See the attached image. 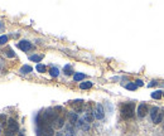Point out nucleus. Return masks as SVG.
<instances>
[{"mask_svg": "<svg viewBox=\"0 0 164 136\" xmlns=\"http://www.w3.org/2000/svg\"><path fill=\"white\" fill-rule=\"evenodd\" d=\"M93 117H95L93 112H91V111H86V112H85V120H86L87 122H92Z\"/></svg>", "mask_w": 164, "mask_h": 136, "instance_id": "12", "label": "nucleus"}, {"mask_svg": "<svg viewBox=\"0 0 164 136\" xmlns=\"http://www.w3.org/2000/svg\"><path fill=\"white\" fill-rule=\"evenodd\" d=\"M49 74H51L52 77H58V74H60V69L57 67H52L49 69Z\"/></svg>", "mask_w": 164, "mask_h": 136, "instance_id": "16", "label": "nucleus"}, {"mask_svg": "<svg viewBox=\"0 0 164 136\" xmlns=\"http://www.w3.org/2000/svg\"><path fill=\"white\" fill-rule=\"evenodd\" d=\"M77 126H78V127H81V129H82V130H85V131H87V130L90 129L89 122H87V121L85 120V118H81V120H78Z\"/></svg>", "mask_w": 164, "mask_h": 136, "instance_id": "9", "label": "nucleus"}, {"mask_svg": "<svg viewBox=\"0 0 164 136\" xmlns=\"http://www.w3.org/2000/svg\"><path fill=\"white\" fill-rule=\"evenodd\" d=\"M5 121H7V117H5L4 115H0V125L4 126L5 125Z\"/></svg>", "mask_w": 164, "mask_h": 136, "instance_id": "23", "label": "nucleus"}, {"mask_svg": "<svg viewBox=\"0 0 164 136\" xmlns=\"http://www.w3.org/2000/svg\"><path fill=\"white\" fill-rule=\"evenodd\" d=\"M73 78H75L76 82H80V81L85 79V74L83 73H76L75 76H73Z\"/></svg>", "mask_w": 164, "mask_h": 136, "instance_id": "19", "label": "nucleus"}, {"mask_svg": "<svg viewBox=\"0 0 164 136\" xmlns=\"http://www.w3.org/2000/svg\"><path fill=\"white\" fill-rule=\"evenodd\" d=\"M63 125H64V118L63 117H57L53 121V126L56 127V129H61Z\"/></svg>", "mask_w": 164, "mask_h": 136, "instance_id": "10", "label": "nucleus"}, {"mask_svg": "<svg viewBox=\"0 0 164 136\" xmlns=\"http://www.w3.org/2000/svg\"><path fill=\"white\" fill-rule=\"evenodd\" d=\"M18 129H19L18 122H17L14 118H9V120H8V135H10V134H13V132L18 131Z\"/></svg>", "mask_w": 164, "mask_h": 136, "instance_id": "3", "label": "nucleus"}, {"mask_svg": "<svg viewBox=\"0 0 164 136\" xmlns=\"http://www.w3.org/2000/svg\"><path fill=\"white\" fill-rule=\"evenodd\" d=\"M72 67L71 66H66V67H64V74H66V76H69V74H72Z\"/></svg>", "mask_w": 164, "mask_h": 136, "instance_id": "20", "label": "nucleus"}, {"mask_svg": "<svg viewBox=\"0 0 164 136\" xmlns=\"http://www.w3.org/2000/svg\"><path fill=\"white\" fill-rule=\"evenodd\" d=\"M155 85H157V81H153L151 83H149V85H148V87H153V86H155Z\"/></svg>", "mask_w": 164, "mask_h": 136, "instance_id": "26", "label": "nucleus"}, {"mask_svg": "<svg viewBox=\"0 0 164 136\" xmlns=\"http://www.w3.org/2000/svg\"><path fill=\"white\" fill-rule=\"evenodd\" d=\"M0 29H1V23H0Z\"/></svg>", "mask_w": 164, "mask_h": 136, "instance_id": "28", "label": "nucleus"}, {"mask_svg": "<svg viewBox=\"0 0 164 136\" xmlns=\"http://www.w3.org/2000/svg\"><path fill=\"white\" fill-rule=\"evenodd\" d=\"M64 136H76V132H75V129H73V126L69 124V125H67L66 127V132H64Z\"/></svg>", "mask_w": 164, "mask_h": 136, "instance_id": "11", "label": "nucleus"}, {"mask_svg": "<svg viewBox=\"0 0 164 136\" xmlns=\"http://www.w3.org/2000/svg\"><path fill=\"white\" fill-rule=\"evenodd\" d=\"M7 56L9 57V58H13V57L15 56V54L13 53V51H11V49H8V53H7Z\"/></svg>", "mask_w": 164, "mask_h": 136, "instance_id": "25", "label": "nucleus"}, {"mask_svg": "<svg viewBox=\"0 0 164 136\" xmlns=\"http://www.w3.org/2000/svg\"><path fill=\"white\" fill-rule=\"evenodd\" d=\"M135 115V105L131 102L124 103L121 106V116L124 118H131Z\"/></svg>", "mask_w": 164, "mask_h": 136, "instance_id": "1", "label": "nucleus"}, {"mask_svg": "<svg viewBox=\"0 0 164 136\" xmlns=\"http://www.w3.org/2000/svg\"><path fill=\"white\" fill-rule=\"evenodd\" d=\"M146 114H148V105L146 103H140L139 107H138V116L145 117Z\"/></svg>", "mask_w": 164, "mask_h": 136, "instance_id": "6", "label": "nucleus"}, {"mask_svg": "<svg viewBox=\"0 0 164 136\" xmlns=\"http://www.w3.org/2000/svg\"><path fill=\"white\" fill-rule=\"evenodd\" d=\"M72 106H73V108H75V111L78 114V112H81V111H82V108H83V101H82V100L73 101Z\"/></svg>", "mask_w": 164, "mask_h": 136, "instance_id": "7", "label": "nucleus"}, {"mask_svg": "<svg viewBox=\"0 0 164 136\" xmlns=\"http://www.w3.org/2000/svg\"><path fill=\"white\" fill-rule=\"evenodd\" d=\"M163 97H164V91H163Z\"/></svg>", "mask_w": 164, "mask_h": 136, "instance_id": "29", "label": "nucleus"}, {"mask_svg": "<svg viewBox=\"0 0 164 136\" xmlns=\"http://www.w3.org/2000/svg\"><path fill=\"white\" fill-rule=\"evenodd\" d=\"M80 87H81V89H89L92 87V82H82L80 85Z\"/></svg>", "mask_w": 164, "mask_h": 136, "instance_id": "18", "label": "nucleus"}, {"mask_svg": "<svg viewBox=\"0 0 164 136\" xmlns=\"http://www.w3.org/2000/svg\"><path fill=\"white\" fill-rule=\"evenodd\" d=\"M8 42V37L7 35H1L0 37V44H5Z\"/></svg>", "mask_w": 164, "mask_h": 136, "instance_id": "22", "label": "nucleus"}, {"mask_svg": "<svg viewBox=\"0 0 164 136\" xmlns=\"http://www.w3.org/2000/svg\"><path fill=\"white\" fill-rule=\"evenodd\" d=\"M150 117H151V121H153L154 124H160L162 122V118H163V112L160 111L159 108H157V107H154L153 110H151L150 112Z\"/></svg>", "mask_w": 164, "mask_h": 136, "instance_id": "2", "label": "nucleus"}, {"mask_svg": "<svg viewBox=\"0 0 164 136\" xmlns=\"http://www.w3.org/2000/svg\"><path fill=\"white\" fill-rule=\"evenodd\" d=\"M18 47L19 49H22L23 52H28L29 49H32V43L29 42V40H20V42L18 43Z\"/></svg>", "mask_w": 164, "mask_h": 136, "instance_id": "5", "label": "nucleus"}, {"mask_svg": "<svg viewBox=\"0 0 164 136\" xmlns=\"http://www.w3.org/2000/svg\"><path fill=\"white\" fill-rule=\"evenodd\" d=\"M93 115H95V118H97V120H102V118L105 117V111H104L102 105H100V103L96 105V108H95V111H93Z\"/></svg>", "mask_w": 164, "mask_h": 136, "instance_id": "4", "label": "nucleus"}, {"mask_svg": "<svg viewBox=\"0 0 164 136\" xmlns=\"http://www.w3.org/2000/svg\"><path fill=\"white\" fill-rule=\"evenodd\" d=\"M33 71V68L30 67V66H23L22 68H20V72H22L23 74H27V73H30V72Z\"/></svg>", "mask_w": 164, "mask_h": 136, "instance_id": "15", "label": "nucleus"}, {"mask_svg": "<svg viewBox=\"0 0 164 136\" xmlns=\"http://www.w3.org/2000/svg\"><path fill=\"white\" fill-rule=\"evenodd\" d=\"M36 69H37V72H39V73H44V72L47 71L46 66L44 64H40V63H38V64H37Z\"/></svg>", "mask_w": 164, "mask_h": 136, "instance_id": "17", "label": "nucleus"}, {"mask_svg": "<svg viewBox=\"0 0 164 136\" xmlns=\"http://www.w3.org/2000/svg\"><path fill=\"white\" fill-rule=\"evenodd\" d=\"M68 118H69V124L73 126V125H77L78 122V116L76 112H69L68 114Z\"/></svg>", "mask_w": 164, "mask_h": 136, "instance_id": "8", "label": "nucleus"}, {"mask_svg": "<svg viewBox=\"0 0 164 136\" xmlns=\"http://www.w3.org/2000/svg\"><path fill=\"white\" fill-rule=\"evenodd\" d=\"M128 89H130V91H134V89H136L138 88V86L135 85V83H128L126 86H125Z\"/></svg>", "mask_w": 164, "mask_h": 136, "instance_id": "21", "label": "nucleus"}, {"mask_svg": "<svg viewBox=\"0 0 164 136\" xmlns=\"http://www.w3.org/2000/svg\"><path fill=\"white\" fill-rule=\"evenodd\" d=\"M56 136H64V134H63V132H57V135H56Z\"/></svg>", "mask_w": 164, "mask_h": 136, "instance_id": "27", "label": "nucleus"}, {"mask_svg": "<svg viewBox=\"0 0 164 136\" xmlns=\"http://www.w3.org/2000/svg\"><path fill=\"white\" fill-rule=\"evenodd\" d=\"M134 83H135V85L138 86V87H143V86H144V82H143L142 79H136Z\"/></svg>", "mask_w": 164, "mask_h": 136, "instance_id": "24", "label": "nucleus"}, {"mask_svg": "<svg viewBox=\"0 0 164 136\" xmlns=\"http://www.w3.org/2000/svg\"><path fill=\"white\" fill-rule=\"evenodd\" d=\"M29 59H30L32 62H40V60L43 59V56L42 54H33V56L29 57Z\"/></svg>", "mask_w": 164, "mask_h": 136, "instance_id": "13", "label": "nucleus"}, {"mask_svg": "<svg viewBox=\"0 0 164 136\" xmlns=\"http://www.w3.org/2000/svg\"><path fill=\"white\" fill-rule=\"evenodd\" d=\"M162 96H163V91H160V89L154 91L151 93V98H154V100H159V98H162Z\"/></svg>", "mask_w": 164, "mask_h": 136, "instance_id": "14", "label": "nucleus"}]
</instances>
